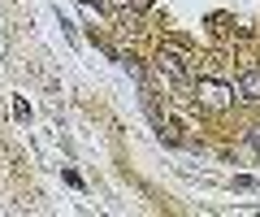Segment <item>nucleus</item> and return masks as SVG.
Instances as JSON below:
<instances>
[{
    "mask_svg": "<svg viewBox=\"0 0 260 217\" xmlns=\"http://www.w3.org/2000/svg\"><path fill=\"white\" fill-rule=\"evenodd\" d=\"M195 100L208 104V109H225V104H234V87L217 83V78H200V83H195Z\"/></svg>",
    "mask_w": 260,
    "mask_h": 217,
    "instance_id": "nucleus-1",
    "label": "nucleus"
},
{
    "mask_svg": "<svg viewBox=\"0 0 260 217\" xmlns=\"http://www.w3.org/2000/svg\"><path fill=\"white\" fill-rule=\"evenodd\" d=\"M156 74L169 78V83H186V66H182V57H174V52H160L156 57Z\"/></svg>",
    "mask_w": 260,
    "mask_h": 217,
    "instance_id": "nucleus-2",
    "label": "nucleus"
},
{
    "mask_svg": "<svg viewBox=\"0 0 260 217\" xmlns=\"http://www.w3.org/2000/svg\"><path fill=\"white\" fill-rule=\"evenodd\" d=\"M239 96H243V100H251V104H260V66L243 70V78H239Z\"/></svg>",
    "mask_w": 260,
    "mask_h": 217,
    "instance_id": "nucleus-3",
    "label": "nucleus"
},
{
    "mask_svg": "<svg viewBox=\"0 0 260 217\" xmlns=\"http://www.w3.org/2000/svg\"><path fill=\"white\" fill-rule=\"evenodd\" d=\"M121 5H126V9H148L152 0H121Z\"/></svg>",
    "mask_w": 260,
    "mask_h": 217,
    "instance_id": "nucleus-4",
    "label": "nucleus"
},
{
    "mask_svg": "<svg viewBox=\"0 0 260 217\" xmlns=\"http://www.w3.org/2000/svg\"><path fill=\"white\" fill-rule=\"evenodd\" d=\"M251 143H256V148H260V126H256V135H251Z\"/></svg>",
    "mask_w": 260,
    "mask_h": 217,
    "instance_id": "nucleus-5",
    "label": "nucleus"
},
{
    "mask_svg": "<svg viewBox=\"0 0 260 217\" xmlns=\"http://www.w3.org/2000/svg\"><path fill=\"white\" fill-rule=\"evenodd\" d=\"M83 5H95V9H100V5H104V0H83Z\"/></svg>",
    "mask_w": 260,
    "mask_h": 217,
    "instance_id": "nucleus-6",
    "label": "nucleus"
}]
</instances>
